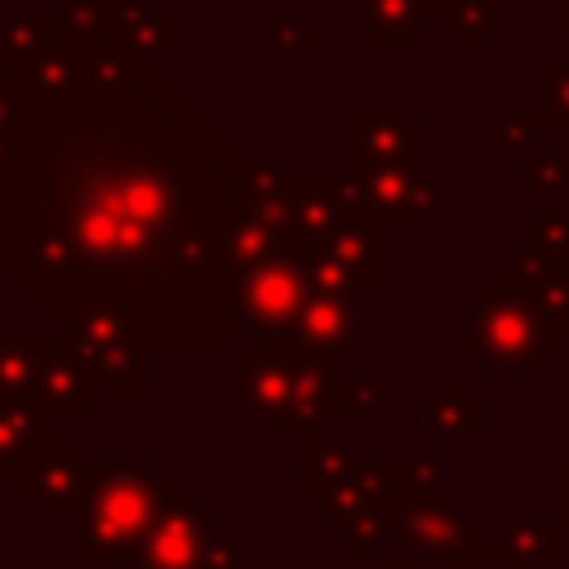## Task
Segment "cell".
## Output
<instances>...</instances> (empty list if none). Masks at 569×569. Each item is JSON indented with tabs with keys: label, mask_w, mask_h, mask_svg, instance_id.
<instances>
[{
	"label": "cell",
	"mask_w": 569,
	"mask_h": 569,
	"mask_svg": "<svg viewBox=\"0 0 569 569\" xmlns=\"http://www.w3.org/2000/svg\"><path fill=\"white\" fill-rule=\"evenodd\" d=\"M240 204L231 147L187 129H18L0 156V271L49 320L120 316L160 360L213 356L236 320L222 236Z\"/></svg>",
	"instance_id": "6da1fadb"
},
{
	"label": "cell",
	"mask_w": 569,
	"mask_h": 569,
	"mask_svg": "<svg viewBox=\"0 0 569 569\" xmlns=\"http://www.w3.org/2000/svg\"><path fill=\"white\" fill-rule=\"evenodd\" d=\"M53 342H58V338H53ZM31 405H36L40 413H49L53 422H62V418H89V413H98L102 391H98L80 369H71L67 356L53 347V356H49V365H44V373H40V387H36Z\"/></svg>",
	"instance_id": "e0dca14e"
},
{
	"label": "cell",
	"mask_w": 569,
	"mask_h": 569,
	"mask_svg": "<svg viewBox=\"0 0 569 569\" xmlns=\"http://www.w3.org/2000/svg\"><path fill=\"white\" fill-rule=\"evenodd\" d=\"M58 422L22 400H0V476L18 480L58 440Z\"/></svg>",
	"instance_id": "9a60e30c"
},
{
	"label": "cell",
	"mask_w": 569,
	"mask_h": 569,
	"mask_svg": "<svg viewBox=\"0 0 569 569\" xmlns=\"http://www.w3.org/2000/svg\"><path fill=\"white\" fill-rule=\"evenodd\" d=\"M53 347V338H0V400L31 405Z\"/></svg>",
	"instance_id": "44dd1931"
},
{
	"label": "cell",
	"mask_w": 569,
	"mask_h": 569,
	"mask_svg": "<svg viewBox=\"0 0 569 569\" xmlns=\"http://www.w3.org/2000/svg\"><path fill=\"white\" fill-rule=\"evenodd\" d=\"M98 471V458H84L76 436H58L40 462H31L13 485H18V498L36 502V511L44 520H67V516H80V502L89 493V480Z\"/></svg>",
	"instance_id": "7c38bea8"
},
{
	"label": "cell",
	"mask_w": 569,
	"mask_h": 569,
	"mask_svg": "<svg viewBox=\"0 0 569 569\" xmlns=\"http://www.w3.org/2000/svg\"><path fill=\"white\" fill-rule=\"evenodd\" d=\"M396 542L413 551L427 569H449V565H485L493 538H485V520L471 516L467 507L440 498H413L400 502L396 520Z\"/></svg>",
	"instance_id": "9c48e42d"
},
{
	"label": "cell",
	"mask_w": 569,
	"mask_h": 569,
	"mask_svg": "<svg viewBox=\"0 0 569 569\" xmlns=\"http://www.w3.org/2000/svg\"><path fill=\"white\" fill-rule=\"evenodd\" d=\"M542 120L551 133L569 138V53H542Z\"/></svg>",
	"instance_id": "484cf974"
},
{
	"label": "cell",
	"mask_w": 569,
	"mask_h": 569,
	"mask_svg": "<svg viewBox=\"0 0 569 569\" xmlns=\"http://www.w3.org/2000/svg\"><path fill=\"white\" fill-rule=\"evenodd\" d=\"M418 151H422V120L400 111V98H387L382 116H347V173L418 160Z\"/></svg>",
	"instance_id": "4fadbf2b"
},
{
	"label": "cell",
	"mask_w": 569,
	"mask_h": 569,
	"mask_svg": "<svg viewBox=\"0 0 569 569\" xmlns=\"http://www.w3.org/2000/svg\"><path fill=\"white\" fill-rule=\"evenodd\" d=\"M565 53H569V13H565Z\"/></svg>",
	"instance_id": "4dcf8cb0"
},
{
	"label": "cell",
	"mask_w": 569,
	"mask_h": 569,
	"mask_svg": "<svg viewBox=\"0 0 569 569\" xmlns=\"http://www.w3.org/2000/svg\"><path fill=\"white\" fill-rule=\"evenodd\" d=\"M520 187L525 196H542V200H569V151H533L520 164Z\"/></svg>",
	"instance_id": "d4e9b609"
},
{
	"label": "cell",
	"mask_w": 569,
	"mask_h": 569,
	"mask_svg": "<svg viewBox=\"0 0 569 569\" xmlns=\"http://www.w3.org/2000/svg\"><path fill=\"white\" fill-rule=\"evenodd\" d=\"M222 391L244 400L262 436H298V373L289 342H271L240 360V369L222 378Z\"/></svg>",
	"instance_id": "30bf717a"
},
{
	"label": "cell",
	"mask_w": 569,
	"mask_h": 569,
	"mask_svg": "<svg viewBox=\"0 0 569 569\" xmlns=\"http://www.w3.org/2000/svg\"><path fill=\"white\" fill-rule=\"evenodd\" d=\"M427 4L431 0H365V44L369 49H418Z\"/></svg>",
	"instance_id": "ffe728a7"
},
{
	"label": "cell",
	"mask_w": 569,
	"mask_h": 569,
	"mask_svg": "<svg viewBox=\"0 0 569 569\" xmlns=\"http://www.w3.org/2000/svg\"><path fill=\"white\" fill-rule=\"evenodd\" d=\"M391 462V485L400 493V502L413 498H440L445 493V471L431 458H387Z\"/></svg>",
	"instance_id": "4316f807"
},
{
	"label": "cell",
	"mask_w": 569,
	"mask_h": 569,
	"mask_svg": "<svg viewBox=\"0 0 569 569\" xmlns=\"http://www.w3.org/2000/svg\"><path fill=\"white\" fill-rule=\"evenodd\" d=\"M520 236H525L520 249H529L556 267H569V209H565V200H542V209L520 222Z\"/></svg>",
	"instance_id": "cb8c5ba5"
},
{
	"label": "cell",
	"mask_w": 569,
	"mask_h": 569,
	"mask_svg": "<svg viewBox=\"0 0 569 569\" xmlns=\"http://www.w3.org/2000/svg\"><path fill=\"white\" fill-rule=\"evenodd\" d=\"M173 489L178 480H169L156 458H98L76 516V551L84 560L138 556Z\"/></svg>",
	"instance_id": "7a4b0ae2"
},
{
	"label": "cell",
	"mask_w": 569,
	"mask_h": 569,
	"mask_svg": "<svg viewBox=\"0 0 569 569\" xmlns=\"http://www.w3.org/2000/svg\"><path fill=\"white\" fill-rule=\"evenodd\" d=\"M462 316H467L462 351L489 378H511V373L542 378L565 347V338L538 316V307L507 271L485 276L480 289L462 298Z\"/></svg>",
	"instance_id": "3957f363"
},
{
	"label": "cell",
	"mask_w": 569,
	"mask_h": 569,
	"mask_svg": "<svg viewBox=\"0 0 569 569\" xmlns=\"http://www.w3.org/2000/svg\"><path fill=\"white\" fill-rule=\"evenodd\" d=\"M360 307H365L360 284L338 262H329L316 249V262H311V298H307V307H302L289 342L302 347V351H311V356L351 360L365 347Z\"/></svg>",
	"instance_id": "ba28073f"
},
{
	"label": "cell",
	"mask_w": 569,
	"mask_h": 569,
	"mask_svg": "<svg viewBox=\"0 0 569 569\" xmlns=\"http://www.w3.org/2000/svg\"><path fill=\"white\" fill-rule=\"evenodd\" d=\"M489 556L502 569H551L565 556V520L560 516H511Z\"/></svg>",
	"instance_id": "5bb4252c"
},
{
	"label": "cell",
	"mask_w": 569,
	"mask_h": 569,
	"mask_svg": "<svg viewBox=\"0 0 569 569\" xmlns=\"http://www.w3.org/2000/svg\"><path fill=\"white\" fill-rule=\"evenodd\" d=\"M320 253H325L329 262H338V267L360 284L365 298H373V293L382 289V249H378V231H373L369 222H360L356 213H347V218L325 236Z\"/></svg>",
	"instance_id": "2e32d148"
},
{
	"label": "cell",
	"mask_w": 569,
	"mask_h": 569,
	"mask_svg": "<svg viewBox=\"0 0 569 569\" xmlns=\"http://www.w3.org/2000/svg\"><path fill=\"white\" fill-rule=\"evenodd\" d=\"M311 262L316 249L284 244L236 284V320L258 338V347L293 338V325L311 298Z\"/></svg>",
	"instance_id": "52a82bcc"
},
{
	"label": "cell",
	"mask_w": 569,
	"mask_h": 569,
	"mask_svg": "<svg viewBox=\"0 0 569 569\" xmlns=\"http://www.w3.org/2000/svg\"><path fill=\"white\" fill-rule=\"evenodd\" d=\"M58 351L102 396H133L160 369V356L111 311H80L58 320Z\"/></svg>",
	"instance_id": "277c9868"
},
{
	"label": "cell",
	"mask_w": 569,
	"mask_h": 569,
	"mask_svg": "<svg viewBox=\"0 0 569 569\" xmlns=\"http://www.w3.org/2000/svg\"><path fill=\"white\" fill-rule=\"evenodd\" d=\"M565 338H569V316H565Z\"/></svg>",
	"instance_id": "d6a6232c"
},
{
	"label": "cell",
	"mask_w": 569,
	"mask_h": 569,
	"mask_svg": "<svg viewBox=\"0 0 569 569\" xmlns=\"http://www.w3.org/2000/svg\"><path fill=\"white\" fill-rule=\"evenodd\" d=\"M427 431L436 440H480L485 436V400L467 391V378H440V391L427 400Z\"/></svg>",
	"instance_id": "d6986e66"
},
{
	"label": "cell",
	"mask_w": 569,
	"mask_h": 569,
	"mask_svg": "<svg viewBox=\"0 0 569 569\" xmlns=\"http://www.w3.org/2000/svg\"><path fill=\"white\" fill-rule=\"evenodd\" d=\"M551 138L542 111H489L480 120V147L489 156H520L529 160L533 151H542Z\"/></svg>",
	"instance_id": "7402d4cb"
},
{
	"label": "cell",
	"mask_w": 569,
	"mask_h": 569,
	"mask_svg": "<svg viewBox=\"0 0 569 569\" xmlns=\"http://www.w3.org/2000/svg\"><path fill=\"white\" fill-rule=\"evenodd\" d=\"M302 445H307L302 449V493L316 502H325L347 476H356L365 467L360 436H311Z\"/></svg>",
	"instance_id": "ac0fdd59"
},
{
	"label": "cell",
	"mask_w": 569,
	"mask_h": 569,
	"mask_svg": "<svg viewBox=\"0 0 569 569\" xmlns=\"http://www.w3.org/2000/svg\"><path fill=\"white\" fill-rule=\"evenodd\" d=\"M347 213L369 222L378 236H413L431 213H440V187L427 178L418 160L400 164H373V169H351L338 178Z\"/></svg>",
	"instance_id": "8992f818"
},
{
	"label": "cell",
	"mask_w": 569,
	"mask_h": 569,
	"mask_svg": "<svg viewBox=\"0 0 569 569\" xmlns=\"http://www.w3.org/2000/svg\"><path fill=\"white\" fill-rule=\"evenodd\" d=\"M565 13H569V0H565Z\"/></svg>",
	"instance_id": "836d02e7"
},
{
	"label": "cell",
	"mask_w": 569,
	"mask_h": 569,
	"mask_svg": "<svg viewBox=\"0 0 569 569\" xmlns=\"http://www.w3.org/2000/svg\"><path fill=\"white\" fill-rule=\"evenodd\" d=\"M396 520H400V493L391 485V462L387 458L365 462L356 476H347L320 502L325 538H333L347 560H369L387 542H396Z\"/></svg>",
	"instance_id": "5b68a950"
},
{
	"label": "cell",
	"mask_w": 569,
	"mask_h": 569,
	"mask_svg": "<svg viewBox=\"0 0 569 569\" xmlns=\"http://www.w3.org/2000/svg\"><path fill=\"white\" fill-rule=\"evenodd\" d=\"M560 511L569 520V458H565V476H560Z\"/></svg>",
	"instance_id": "f546056e"
},
{
	"label": "cell",
	"mask_w": 569,
	"mask_h": 569,
	"mask_svg": "<svg viewBox=\"0 0 569 569\" xmlns=\"http://www.w3.org/2000/svg\"><path fill=\"white\" fill-rule=\"evenodd\" d=\"M431 9L440 13V27L453 31L471 53H480L485 40L507 27V0H431Z\"/></svg>",
	"instance_id": "603a6c76"
},
{
	"label": "cell",
	"mask_w": 569,
	"mask_h": 569,
	"mask_svg": "<svg viewBox=\"0 0 569 569\" xmlns=\"http://www.w3.org/2000/svg\"><path fill=\"white\" fill-rule=\"evenodd\" d=\"M378 409H382V378L378 373H356V378H342L329 418H369Z\"/></svg>",
	"instance_id": "83f0119b"
},
{
	"label": "cell",
	"mask_w": 569,
	"mask_h": 569,
	"mask_svg": "<svg viewBox=\"0 0 569 569\" xmlns=\"http://www.w3.org/2000/svg\"><path fill=\"white\" fill-rule=\"evenodd\" d=\"M449 569H485V565H449Z\"/></svg>",
	"instance_id": "1f68e13d"
},
{
	"label": "cell",
	"mask_w": 569,
	"mask_h": 569,
	"mask_svg": "<svg viewBox=\"0 0 569 569\" xmlns=\"http://www.w3.org/2000/svg\"><path fill=\"white\" fill-rule=\"evenodd\" d=\"M218 498H182V489L169 493V502L160 507L142 551L133 556L138 569H200L204 551L213 542V525H218Z\"/></svg>",
	"instance_id": "8fae6325"
},
{
	"label": "cell",
	"mask_w": 569,
	"mask_h": 569,
	"mask_svg": "<svg viewBox=\"0 0 569 569\" xmlns=\"http://www.w3.org/2000/svg\"><path fill=\"white\" fill-rule=\"evenodd\" d=\"M360 569H427V565H422V560H418L413 551H405V547L396 542V551H387V547H382L378 556L360 560Z\"/></svg>",
	"instance_id": "f1b7e54d"
}]
</instances>
